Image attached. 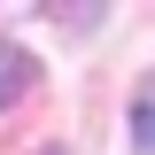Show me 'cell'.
<instances>
[{
    "instance_id": "cell-2",
    "label": "cell",
    "mask_w": 155,
    "mask_h": 155,
    "mask_svg": "<svg viewBox=\"0 0 155 155\" xmlns=\"http://www.w3.org/2000/svg\"><path fill=\"white\" fill-rule=\"evenodd\" d=\"M132 147H155V85L140 93V109H132Z\"/></svg>"
},
{
    "instance_id": "cell-3",
    "label": "cell",
    "mask_w": 155,
    "mask_h": 155,
    "mask_svg": "<svg viewBox=\"0 0 155 155\" xmlns=\"http://www.w3.org/2000/svg\"><path fill=\"white\" fill-rule=\"evenodd\" d=\"M39 155H70V147H39Z\"/></svg>"
},
{
    "instance_id": "cell-1",
    "label": "cell",
    "mask_w": 155,
    "mask_h": 155,
    "mask_svg": "<svg viewBox=\"0 0 155 155\" xmlns=\"http://www.w3.org/2000/svg\"><path fill=\"white\" fill-rule=\"evenodd\" d=\"M31 85H39V62L23 54L16 39H0V109H16V101L31 93Z\"/></svg>"
}]
</instances>
